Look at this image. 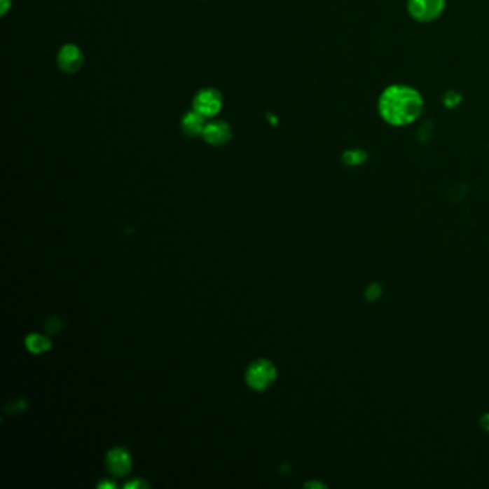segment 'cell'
I'll list each match as a JSON object with an SVG mask.
<instances>
[{
    "label": "cell",
    "instance_id": "6",
    "mask_svg": "<svg viewBox=\"0 0 489 489\" xmlns=\"http://www.w3.org/2000/svg\"><path fill=\"white\" fill-rule=\"evenodd\" d=\"M231 127L224 120H212L205 125L202 131V138L205 139V142L216 146L227 144L228 141H231Z\"/></svg>",
    "mask_w": 489,
    "mask_h": 489
},
{
    "label": "cell",
    "instance_id": "2",
    "mask_svg": "<svg viewBox=\"0 0 489 489\" xmlns=\"http://www.w3.org/2000/svg\"><path fill=\"white\" fill-rule=\"evenodd\" d=\"M446 0H408V13L419 23L436 20L445 11Z\"/></svg>",
    "mask_w": 489,
    "mask_h": 489
},
{
    "label": "cell",
    "instance_id": "12",
    "mask_svg": "<svg viewBox=\"0 0 489 489\" xmlns=\"http://www.w3.org/2000/svg\"><path fill=\"white\" fill-rule=\"evenodd\" d=\"M443 102H445L446 106L453 108V106H456L457 104L461 102V95L457 94V92H448V94L445 95V98H443Z\"/></svg>",
    "mask_w": 489,
    "mask_h": 489
},
{
    "label": "cell",
    "instance_id": "14",
    "mask_svg": "<svg viewBox=\"0 0 489 489\" xmlns=\"http://www.w3.org/2000/svg\"><path fill=\"white\" fill-rule=\"evenodd\" d=\"M148 485L144 481H134L131 483H127L125 488H146Z\"/></svg>",
    "mask_w": 489,
    "mask_h": 489
},
{
    "label": "cell",
    "instance_id": "5",
    "mask_svg": "<svg viewBox=\"0 0 489 489\" xmlns=\"http://www.w3.org/2000/svg\"><path fill=\"white\" fill-rule=\"evenodd\" d=\"M57 65L65 74H76L83 65V53L76 45H65L57 53Z\"/></svg>",
    "mask_w": 489,
    "mask_h": 489
},
{
    "label": "cell",
    "instance_id": "11",
    "mask_svg": "<svg viewBox=\"0 0 489 489\" xmlns=\"http://www.w3.org/2000/svg\"><path fill=\"white\" fill-rule=\"evenodd\" d=\"M382 294V286L379 283H372L369 284V287L366 289V298H368V301H376Z\"/></svg>",
    "mask_w": 489,
    "mask_h": 489
},
{
    "label": "cell",
    "instance_id": "1",
    "mask_svg": "<svg viewBox=\"0 0 489 489\" xmlns=\"http://www.w3.org/2000/svg\"><path fill=\"white\" fill-rule=\"evenodd\" d=\"M423 98L412 86L390 85L379 97L378 111L389 125H411L423 112Z\"/></svg>",
    "mask_w": 489,
    "mask_h": 489
},
{
    "label": "cell",
    "instance_id": "7",
    "mask_svg": "<svg viewBox=\"0 0 489 489\" xmlns=\"http://www.w3.org/2000/svg\"><path fill=\"white\" fill-rule=\"evenodd\" d=\"M106 465L113 475L124 476L131 471V456L125 449L115 448L106 456Z\"/></svg>",
    "mask_w": 489,
    "mask_h": 489
},
{
    "label": "cell",
    "instance_id": "10",
    "mask_svg": "<svg viewBox=\"0 0 489 489\" xmlns=\"http://www.w3.org/2000/svg\"><path fill=\"white\" fill-rule=\"evenodd\" d=\"M343 164L347 167H356V165H361L368 160V154H366V151L363 149H347L343 157Z\"/></svg>",
    "mask_w": 489,
    "mask_h": 489
},
{
    "label": "cell",
    "instance_id": "9",
    "mask_svg": "<svg viewBox=\"0 0 489 489\" xmlns=\"http://www.w3.org/2000/svg\"><path fill=\"white\" fill-rule=\"evenodd\" d=\"M26 346L32 353H43L50 349V342L45 336L41 334H30L26 339Z\"/></svg>",
    "mask_w": 489,
    "mask_h": 489
},
{
    "label": "cell",
    "instance_id": "16",
    "mask_svg": "<svg viewBox=\"0 0 489 489\" xmlns=\"http://www.w3.org/2000/svg\"><path fill=\"white\" fill-rule=\"evenodd\" d=\"M305 486H319V488H322V486H324V485H322V483H317V482H310V483H305Z\"/></svg>",
    "mask_w": 489,
    "mask_h": 489
},
{
    "label": "cell",
    "instance_id": "15",
    "mask_svg": "<svg viewBox=\"0 0 489 489\" xmlns=\"http://www.w3.org/2000/svg\"><path fill=\"white\" fill-rule=\"evenodd\" d=\"M99 488H115V485H113V483H109V482H102V483L99 485Z\"/></svg>",
    "mask_w": 489,
    "mask_h": 489
},
{
    "label": "cell",
    "instance_id": "8",
    "mask_svg": "<svg viewBox=\"0 0 489 489\" xmlns=\"http://www.w3.org/2000/svg\"><path fill=\"white\" fill-rule=\"evenodd\" d=\"M205 116H202L197 111H191L184 115L181 120V128L182 132L188 137H198L202 135V131L205 128Z\"/></svg>",
    "mask_w": 489,
    "mask_h": 489
},
{
    "label": "cell",
    "instance_id": "3",
    "mask_svg": "<svg viewBox=\"0 0 489 489\" xmlns=\"http://www.w3.org/2000/svg\"><path fill=\"white\" fill-rule=\"evenodd\" d=\"M223 108L221 92L214 88H204L194 98V111L205 118L216 116Z\"/></svg>",
    "mask_w": 489,
    "mask_h": 489
},
{
    "label": "cell",
    "instance_id": "4",
    "mask_svg": "<svg viewBox=\"0 0 489 489\" xmlns=\"http://www.w3.org/2000/svg\"><path fill=\"white\" fill-rule=\"evenodd\" d=\"M277 371L273 363L268 360L254 361L247 372V383L256 390H264L274 379H276Z\"/></svg>",
    "mask_w": 489,
    "mask_h": 489
},
{
    "label": "cell",
    "instance_id": "13",
    "mask_svg": "<svg viewBox=\"0 0 489 489\" xmlns=\"http://www.w3.org/2000/svg\"><path fill=\"white\" fill-rule=\"evenodd\" d=\"M481 427L485 432H489V413H485L481 418Z\"/></svg>",
    "mask_w": 489,
    "mask_h": 489
}]
</instances>
